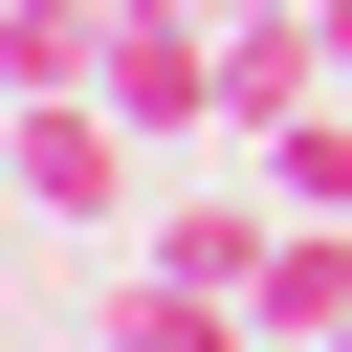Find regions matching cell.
I'll list each match as a JSON object with an SVG mask.
<instances>
[{"instance_id": "6da1fadb", "label": "cell", "mask_w": 352, "mask_h": 352, "mask_svg": "<svg viewBox=\"0 0 352 352\" xmlns=\"http://www.w3.org/2000/svg\"><path fill=\"white\" fill-rule=\"evenodd\" d=\"M0 176H22L44 242H110V220L154 198V132H132L110 88H22V154H0Z\"/></svg>"}, {"instance_id": "7a4b0ae2", "label": "cell", "mask_w": 352, "mask_h": 352, "mask_svg": "<svg viewBox=\"0 0 352 352\" xmlns=\"http://www.w3.org/2000/svg\"><path fill=\"white\" fill-rule=\"evenodd\" d=\"M88 330H110V352H264V308H242V286H198L176 242H154V264H110V286H88Z\"/></svg>"}, {"instance_id": "3957f363", "label": "cell", "mask_w": 352, "mask_h": 352, "mask_svg": "<svg viewBox=\"0 0 352 352\" xmlns=\"http://www.w3.org/2000/svg\"><path fill=\"white\" fill-rule=\"evenodd\" d=\"M242 308H264V352H352V220H286Z\"/></svg>"}, {"instance_id": "277c9868", "label": "cell", "mask_w": 352, "mask_h": 352, "mask_svg": "<svg viewBox=\"0 0 352 352\" xmlns=\"http://www.w3.org/2000/svg\"><path fill=\"white\" fill-rule=\"evenodd\" d=\"M110 66V0H0V88H88Z\"/></svg>"}, {"instance_id": "5b68a950", "label": "cell", "mask_w": 352, "mask_h": 352, "mask_svg": "<svg viewBox=\"0 0 352 352\" xmlns=\"http://www.w3.org/2000/svg\"><path fill=\"white\" fill-rule=\"evenodd\" d=\"M66 352H110V330H66Z\"/></svg>"}]
</instances>
